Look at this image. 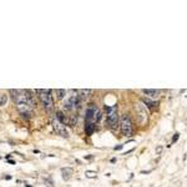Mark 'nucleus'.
<instances>
[{"label":"nucleus","mask_w":187,"mask_h":187,"mask_svg":"<svg viewBox=\"0 0 187 187\" xmlns=\"http://www.w3.org/2000/svg\"><path fill=\"white\" fill-rule=\"evenodd\" d=\"M6 102H8V95L0 94V106H5Z\"/></svg>","instance_id":"dca6fc26"},{"label":"nucleus","mask_w":187,"mask_h":187,"mask_svg":"<svg viewBox=\"0 0 187 187\" xmlns=\"http://www.w3.org/2000/svg\"><path fill=\"white\" fill-rule=\"evenodd\" d=\"M61 173H63V178L65 180V181H67V180L71 178V176H73V168L71 167H63L61 168Z\"/></svg>","instance_id":"9b49d317"},{"label":"nucleus","mask_w":187,"mask_h":187,"mask_svg":"<svg viewBox=\"0 0 187 187\" xmlns=\"http://www.w3.org/2000/svg\"><path fill=\"white\" fill-rule=\"evenodd\" d=\"M77 94H79V91L74 90V95H70L69 98H67V101H65V104H64V108H65V110L74 111V110H76V108L79 107L80 96Z\"/></svg>","instance_id":"39448f33"},{"label":"nucleus","mask_w":187,"mask_h":187,"mask_svg":"<svg viewBox=\"0 0 187 187\" xmlns=\"http://www.w3.org/2000/svg\"><path fill=\"white\" fill-rule=\"evenodd\" d=\"M122 147H124V145H118V146H116V147H115V150L117 151V150H121Z\"/></svg>","instance_id":"aec40b11"},{"label":"nucleus","mask_w":187,"mask_h":187,"mask_svg":"<svg viewBox=\"0 0 187 187\" xmlns=\"http://www.w3.org/2000/svg\"><path fill=\"white\" fill-rule=\"evenodd\" d=\"M142 101H144L146 106L150 107V108H156V106H157V102H156V101H154V100H151V98H146V97H144V98H142Z\"/></svg>","instance_id":"ddd939ff"},{"label":"nucleus","mask_w":187,"mask_h":187,"mask_svg":"<svg viewBox=\"0 0 187 187\" xmlns=\"http://www.w3.org/2000/svg\"><path fill=\"white\" fill-rule=\"evenodd\" d=\"M4 178H5V180H11V176H10V175H8V176H4Z\"/></svg>","instance_id":"412c9836"},{"label":"nucleus","mask_w":187,"mask_h":187,"mask_svg":"<svg viewBox=\"0 0 187 187\" xmlns=\"http://www.w3.org/2000/svg\"><path fill=\"white\" fill-rule=\"evenodd\" d=\"M56 98L57 100H63L64 97H65V95H66V90H64V89H56Z\"/></svg>","instance_id":"2eb2a0df"},{"label":"nucleus","mask_w":187,"mask_h":187,"mask_svg":"<svg viewBox=\"0 0 187 187\" xmlns=\"http://www.w3.org/2000/svg\"><path fill=\"white\" fill-rule=\"evenodd\" d=\"M132 131H134V127H132V121L130 115L124 114L121 117V132L124 136L126 137H130L132 135Z\"/></svg>","instance_id":"20e7f679"},{"label":"nucleus","mask_w":187,"mask_h":187,"mask_svg":"<svg viewBox=\"0 0 187 187\" xmlns=\"http://www.w3.org/2000/svg\"><path fill=\"white\" fill-rule=\"evenodd\" d=\"M45 183H46V186H47V187H54V186H53V182H51V178L45 180Z\"/></svg>","instance_id":"a211bd4d"},{"label":"nucleus","mask_w":187,"mask_h":187,"mask_svg":"<svg viewBox=\"0 0 187 187\" xmlns=\"http://www.w3.org/2000/svg\"><path fill=\"white\" fill-rule=\"evenodd\" d=\"M9 164H11V165H15V161H13V160H9Z\"/></svg>","instance_id":"4be33fe9"},{"label":"nucleus","mask_w":187,"mask_h":187,"mask_svg":"<svg viewBox=\"0 0 187 187\" xmlns=\"http://www.w3.org/2000/svg\"><path fill=\"white\" fill-rule=\"evenodd\" d=\"M95 128H96V122H93V121H86V124H85V132H86V135H93Z\"/></svg>","instance_id":"9d476101"},{"label":"nucleus","mask_w":187,"mask_h":187,"mask_svg":"<svg viewBox=\"0 0 187 187\" xmlns=\"http://www.w3.org/2000/svg\"><path fill=\"white\" fill-rule=\"evenodd\" d=\"M178 137H180V134L177 132V134H175V136H173V138H172V144H175V142L178 140Z\"/></svg>","instance_id":"6ab92c4d"},{"label":"nucleus","mask_w":187,"mask_h":187,"mask_svg":"<svg viewBox=\"0 0 187 187\" xmlns=\"http://www.w3.org/2000/svg\"><path fill=\"white\" fill-rule=\"evenodd\" d=\"M25 187H31V186H30V185H28V183H26V185H25Z\"/></svg>","instance_id":"5701e85b"},{"label":"nucleus","mask_w":187,"mask_h":187,"mask_svg":"<svg viewBox=\"0 0 187 187\" xmlns=\"http://www.w3.org/2000/svg\"><path fill=\"white\" fill-rule=\"evenodd\" d=\"M142 91H144V94L147 95L148 98H151V100H154V101L156 98H158L160 93H161L160 90H156V89H144Z\"/></svg>","instance_id":"1a4fd4ad"},{"label":"nucleus","mask_w":187,"mask_h":187,"mask_svg":"<svg viewBox=\"0 0 187 187\" xmlns=\"http://www.w3.org/2000/svg\"><path fill=\"white\" fill-rule=\"evenodd\" d=\"M56 118L61 122V124H66V122H69V118L65 117V115H64L61 111H57L56 112Z\"/></svg>","instance_id":"4468645a"},{"label":"nucleus","mask_w":187,"mask_h":187,"mask_svg":"<svg viewBox=\"0 0 187 187\" xmlns=\"http://www.w3.org/2000/svg\"><path fill=\"white\" fill-rule=\"evenodd\" d=\"M101 120V112L95 104H90L86 110V121L98 122Z\"/></svg>","instance_id":"423d86ee"},{"label":"nucleus","mask_w":187,"mask_h":187,"mask_svg":"<svg viewBox=\"0 0 187 187\" xmlns=\"http://www.w3.org/2000/svg\"><path fill=\"white\" fill-rule=\"evenodd\" d=\"M35 93L37 94V96H39L44 108H45L49 114H51L54 111V101H53L51 90L50 89H37V90H35Z\"/></svg>","instance_id":"f257e3e1"},{"label":"nucleus","mask_w":187,"mask_h":187,"mask_svg":"<svg viewBox=\"0 0 187 187\" xmlns=\"http://www.w3.org/2000/svg\"><path fill=\"white\" fill-rule=\"evenodd\" d=\"M85 175H86V177H89V178H95V177H96V175H97V172H95V171H86V172H85Z\"/></svg>","instance_id":"f3484780"},{"label":"nucleus","mask_w":187,"mask_h":187,"mask_svg":"<svg viewBox=\"0 0 187 187\" xmlns=\"http://www.w3.org/2000/svg\"><path fill=\"white\" fill-rule=\"evenodd\" d=\"M16 107H18V111L20 112V115H21L23 117L25 118H30L33 115V107H30L29 105L26 104H18L16 105Z\"/></svg>","instance_id":"6e6552de"},{"label":"nucleus","mask_w":187,"mask_h":187,"mask_svg":"<svg viewBox=\"0 0 187 187\" xmlns=\"http://www.w3.org/2000/svg\"><path fill=\"white\" fill-rule=\"evenodd\" d=\"M135 112H136V121L144 126L147 124L148 121V112L146 108V105L141 104V102H136L135 104Z\"/></svg>","instance_id":"7ed1b4c3"},{"label":"nucleus","mask_w":187,"mask_h":187,"mask_svg":"<svg viewBox=\"0 0 187 187\" xmlns=\"http://www.w3.org/2000/svg\"><path fill=\"white\" fill-rule=\"evenodd\" d=\"M106 108V122L110 125L111 128H116L118 124V115H117V104L114 106H105Z\"/></svg>","instance_id":"f03ea898"},{"label":"nucleus","mask_w":187,"mask_h":187,"mask_svg":"<svg viewBox=\"0 0 187 187\" xmlns=\"http://www.w3.org/2000/svg\"><path fill=\"white\" fill-rule=\"evenodd\" d=\"M51 125H53V128H54V130H55V132H56L57 135L63 136V137H65V138L69 137V132H67L66 127H65V125H64V124H61V122H60L59 120H57L56 117L53 120Z\"/></svg>","instance_id":"0eeeda50"},{"label":"nucleus","mask_w":187,"mask_h":187,"mask_svg":"<svg viewBox=\"0 0 187 187\" xmlns=\"http://www.w3.org/2000/svg\"><path fill=\"white\" fill-rule=\"evenodd\" d=\"M91 94H93V90H90V89H83V90H79V96H80V100H87L90 96H91Z\"/></svg>","instance_id":"f8f14e48"}]
</instances>
